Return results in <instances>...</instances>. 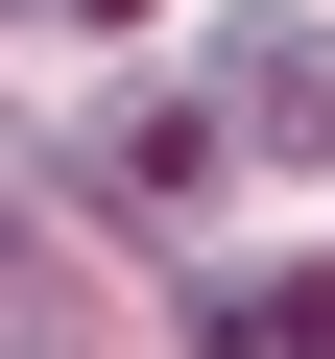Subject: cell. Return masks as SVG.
I'll return each mask as SVG.
<instances>
[{
	"instance_id": "2",
	"label": "cell",
	"mask_w": 335,
	"mask_h": 359,
	"mask_svg": "<svg viewBox=\"0 0 335 359\" xmlns=\"http://www.w3.org/2000/svg\"><path fill=\"white\" fill-rule=\"evenodd\" d=\"M216 144H240V120L144 96V120H96V192H120V216H192V192H216Z\"/></svg>"
},
{
	"instance_id": "5",
	"label": "cell",
	"mask_w": 335,
	"mask_h": 359,
	"mask_svg": "<svg viewBox=\"0 0 335 359\" xmlns=\"http://www.w3.org/2000/svg\"><path fill=\"white\" fill-rule=\"evenodd\" d=\"M72 25H144V0H72Z\"/></svg>"
},
{
	"instance_id": "3",
	"label": "cell",
	"mask_w": 335,
	"mask_h": 359,
	"mask_svg": "<svg viewBox=\"0 0 335 359\" xmlns=\"http://www.w3.org/2000/svg\"><path fill=\"white\" fill-rule=\"evenodd\" d=\"M192 335H216V359H335V264H240Z\"/></svg>"
},
{
	"instance_id": "1",
	"label": "cell",
	"mask_w": 335,
	"mask_h": 359,
	"mask_svg": "<svg viewBox=\"0 0 335 359\" xmlns=\"http://www.w3.org/2000/svg\"><path fill=\"white\" fill-rule=\"evenodd\" d=\"M216 120H240V144H287V168H335V25H240Z\"/></svg>"
},
{
	"instance_id": "4",
	"label": "cell",
	"mask_w": 335,
	"mask_h": 359,
	"mask_svg": "<svg viewBox=\"0 0 335 359\" xmlns=\"http://www.w3.org/2000/svg\"><path fill=\"white\" fill-rule=\"evenodd\" d=\"M0 359H96V335H72V287H48L25 240H0Z\"/></svg>"
}]
</instances>
